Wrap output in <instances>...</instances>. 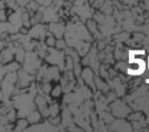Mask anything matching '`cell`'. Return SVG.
I'll list each match as a JSON object with an SVG mask.
<instances>
[{"instance_id": "cell-1", "label": "cell", "mask_w": 149, "mask_h": 132, "mask_svg": "<svg viewBox=\"0 0 149 132\" xmlns=\"http://www.w3.org/2000/svg\"><path fill=\"white\" fill-rule=\"evenodd\" d=\"M11 58H13V51L9 50V49L3 50L0 55V62H8L11 60Z\"/></svg>"}, {"instance_id": "cell-2", "label": "cell", "mask_w": 149, "mask_h": 132, "mask_svg": "<svg viewBox=\"0 0 149 132\" xmlns=\"http://www.w3.org/2000/svg\"><path fill=\"white\" fill-rule=\"evenodd\" d=\"M5 69H6L7 72H15V71H17L19 69V64L16 62H13L10 64H8Z\"/></svg>"}, {"instance_id": "cell-3", "label": "cell", "mask_w": 149, "mask_h": 132, "mask_svg": "<svg viewBox=\"0 0 149 132\" xmlns=\"http://www.w3.org/2000/svg\"><path fill=\"white\" fill-rule=\"evenodd\" d=\"M25 128H27V122H26L25 120H19V121H17V124H16V130H22V129H25Z\"/></svg>"}, {"instance_id": "cell-4", "label": "cell", "mask_w": 149, "mask_h": 132, "mask_svg": "<svg viewBox=\"0 0 149 132\" xmlns=\"http://www.w3.org/2000/svg\"><path fill=\"white\" fill-rule=\"evenodd\" d=\"M7 19L6 17V12H5V10H0V22H2V21H5Z\"/></svg>"}]
</instances>
